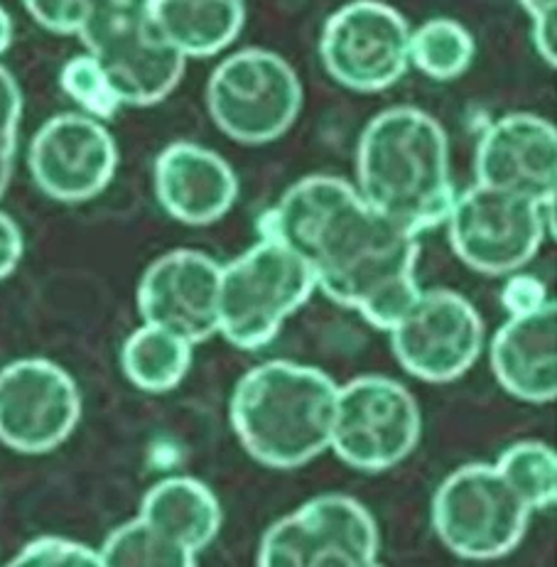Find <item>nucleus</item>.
<instances>
[{"label":"nucleus","instance_id":"27","mask_svg":"<svg viewBox=\"0 0 557 567\" xmlns=\"http://www.w3.org/2000/svg\"><path fill=\"white\" fill-rule=\"evenodd\" d=\"M22 116V92L6 66H0V197L13 177L18 151V126Z\"/></svg>","mask_w":557,"mask_h":567},{"label":"nucleus","instance_id":"26","mask_svg":"<svg viewBox=\"0 0 557 567\" xmlns=\"http://www.w3.org/2000/svg\"><path fill=\"white\" fill-rule=\"evenodd\" d=\"M10 565L22 567H101V553L84 543L44 536L28 543Z\"/></svg>","mask_w":557,"mask_h":567},{"label":"nucleus","instance_id":"10","mask_svg":"<svg viewBox=\"0 0 557 567\" xmlns=\"http://www.w3.org/2000/svg\"><path fill=\"white\" fill-rule=\"evenodd\" d=\"M379 563V526L361 502L322 494L272 524L260 540L266 567H371Z\"/></svg>","mask_w":557,"mask_h":567},{"label":"nucleus","instance_id":"7","mask_svg":"<svg viewBox=\"0 0 557 567\" xmlns=\"http://www.w3.org/2000/svg\"><path fill=\"white\" fill-rule=\"evenodd\" d=\"M216 128L244 145H266L286 135L302 109L298 72L280 54L260 48L234 52L207 84Z\"/></svg>","mask_w":557,"mask_h":567},{"label":"nucleus","instance_id":"8","mask_svg":"<svg viewBox=\"0 0 557 567\" xmlns=\"http://www.w3.org/2000/svg\"><path fill=\"white\" fill-rule=\"evenodd\" d=\"M548 221L555 236V202H536L484 185L454 197L447 214L454 254L484 276H510L533 260Z\"/></svg>","mask_w":557,"mask_h":567},{"label":"nucleus","instance_id":"9","mask_svg":"<svg viewBox=\"0 0 557 567\" xmlns=\"http://www.w3.org/2000/svg\"><path fill=\"white\" fill-rule=\"evenodd\" d=\"M423 417L401 381L367 373L337 391L329 447L359 472H385L411 457Z\"/></svg>","mask_w":557,"mask_h":567},{"label":"nucleus","instance_id":"3","mask_svg":"<svg viewBox=\"0 0 557 567\" xmlns=\"http://www.w3.org/2000/svg\"><path fill=\"white\" fill-rule=\"evenodd\" d=\"M337 391L322 369L266 361L238 379L229 405L231 427L264 467H302L329 450Z\"/></svg>","mask_w":557,"mask_h":567},{"label":"nucleus","instance_id":"19","mask_svg":"<svg viewBox=\"0 0 557 567\" xmlns=\"http://www.w3.org/2000/svg\"><path fill=\"white\" fill-rule=\"evenodd\" d=\"M147 526L192 555L219 536L221 504L207 484L192 476H167L143 496L141 514Z\"/></svg>","mask_w":557,"mask_h":567},{"label":"nucleus","instance_id":"14","mask_svg":"<svg viewBox=\"0 0 557 567\" xmlns=\"http://www.w3.org/2000/svg\"><path fill=\"white\" fill-rule=\"evenodd\" d=\"M32 183L54 202L99 197L118 167V145L104 123L86 113H60L32 135L28 151Z\"/></svg>","mask_w":557,"mask_h":567},{"label":"nucleus","instance_id":"4","mask_svg":"<svg viewBox=\"0 0 557 567\" xmlns=\"http://www.w3.org/2000/svg\"><path fill=\"white\" fill-rule=\"evenodd\" d=\"M314 278L305 260L286 244L260 236L219 276V334L254 351L278 337L282 322L312 298Z\"/></svg>","mask_w":557,"mask_h":567},{"label":"nucleus","instance_id":"28","mask_svg":"<svg viewBox=\"0 0 557 567\" xmlns=\"http://www.w3.org/2000/svg\"><path fill=\"white\" fill-rule=\"evenodd\" d=\"M96 0H22L32 20L56 35H76Z\"/></svg>","mask_w":557,"mask_h":567},{"label":"nucleus","instance_id":"24","mask_svg":"<svg viewBox=\"0 0 557 567\" xmlns=\"http://www.w3.org/2000/svg\"><path fill=\"white\" fill-rule=\"evenodd\" d=\"M101 563L106 567H192L197 555L182 550L173 540L161 536L138 516L118 526L106 538Z\"/></svg>","mask_w":557,"mask_h":567},{"label":"nucleus","instance_id":"20","mask_svg":"<svg viewBox=\"0 0 557 567\" xmlns=\"http://www.w3.org/2000/svg\"><path fill=\"white\" fill-rule=\"evenodd\" d=\"M147 16L163 38L185 56H214L241 35L244 0H145Z\"/></svg>","mask_w":557,"mask_h":567},{"label":"nucleus","instance_id":"6","mask_svg":"<svg viewBox=\"0 0 557 567\" xmlns=\"http://www.w3.org/2000/svg\"><path fill=\"white\" fill-rule=\"evenodd\" d=\"M533 508L496 464H464L432 498V526L442 546L467 560H496L516 550Z\"/></svg>","mask_w":557,"mask_h":567},{"label":"nucleus","instance_id":"1","mask_svg":"<svg viewBox=\"0 0 557 567\" xmlns=\"http://www.w3.org/2000/svg\"><path fill=\"white\" fill-rule=\"evenodd\" d=\"M258 229L298 254L329 300L383 332L420 295L417 236L373 209L342 177H302Z\"/></svg>","mask_w":557,"mask_h":567},{"label":"nucleus","instance_id":"30","mask_svg":"<svg viewBox=\"0 0 557 567\" xmlns=\"http://www.w3.org/2000/svg\"><path fill=\"white\" fill-rule=\"evenodd\" d=\"M548 288L536 276H510L502 290V305L508 315H526L548 302Z\"/></svg>","mask_w":557,"mask_h":567},{"label":"nucleus","instance_id":"25","mask_svg":"<svg viewBox=\"0 0 557 567\" xmlns=\"http://www.w3.org/2000/svg\"><path fill=\"white\" fill-rule=\"evenodd\" d=\"M62 92L82 109L86 116L96 121H109L118 113L121 101L113 94L104 72L99 70L91 54H76L62 66L60 74Z\"/></svg>","mask_w":557,"mask_h":567},{"label":"nucleus","instance_id":"32","mask_svg":"<svg viewBox=\"0 0 557 567\" xmlns=\"http://www.w3.org/2000/svg\"><path fill=\"white\" fill-rule=\"evenodd\" d=\"M13 42V20H10L8 10L0 6V56H3Z\"/></svg>","mask_w":557,"mask_h":567},{"label":"nucleus","instance_id":"2","mask_svg":"<svg viewBox=\"0 0 557 567\" xmlns=\"http://www.w3.org/2000/svg\"><path fill=\"white\" fill-rule=\"evenodd\" d=\"M359 195L373 209L420 236L447 221L454 202L450 141L430 113L413 106L381 111L361 133Z\"/></svg>","mask_w":557,"mask_h":567},{"label":"nucleus","instance_id":"33","mask_svg":"<svg viewBox=\"0 0 557 567\" xmlns=\"http://www.w3.org/2000/svg\"><path fill=\"white\" fill-rule=\"evenodd\" d=\"M118 3H145V0H118Z\"/></svg>","mask_w":557,"mask_h":567},{"label":"nucleus","instance_id":"21","mask_svg":"<svg viewBox=\"0 0 557 567\" xmlns=\"http://www.w3.org/2000/svg\"><path fill=\"white\" fill-rule=\"evenodd\" d=\"M192 347L163 327L143 324L135 330L121 351V367L126 379L145 393H167L177 389L192 367Z\"/></svg>","mask_w":557,"mask_h":567},{"label":"nucleus","instance_id":"15","mask_svg":"<svg viewBox=\"0 0 557 567\" xmlns=\"http://www.w3.org/2000/svg\"><path fill=\"white\" fill-rule=\"evenodd\" d=\"M221 264L195 248H175L151 266L138 286L143 322L202 344L219 334Z\"/></svg>","mask_w":557,"mask_h":567},{"label":"nucleus","instance_id":"23","mask_svg":"<svg viewBox=\"0 0 557 567\" xmlns=\"http://www.w3.org/2000/svg\"><path fill=\"white\" fill-rule=\"evenodd\" d=\"M496 470L514 486L533 512L553 508L557 502V455L538 440L510 445L496 462Z\"/></svg>","mask_w":557,"mask_h":567},{"label":"nucleus","instance_id":"17","mask_svg":"<svg viewBox=\"0 0 557 567\" xmlns=\"http://www.w3.org/2000/svg\"><path fill=\"white\" fill-rule=\"evenodd\" d=\"M155 197L179 224L209 226L224 219L238 199L234 167L209 147L179 141L155 161Z\"/></svg>","mask_w":557,"mask_h":567},{"label":"nucleus","instance_id":"12","mask_svg":"<svg viewBox=\"0 0 557 567\" xmlns=\"http://www.w3.org/2000/svg\"><path fill=\"white\" fill-rule=\"evenodd\" d=\"M389 332L401 367L427 383L462 379L484 347L479 312L460 292L445 288L420 290Z\"/></svg>","mask_w":557,"mask_h":567},{"label":"nucleus","instance_id":"11","mask_svg":"<svg viewBox=\"0 0 557 567\" xmlns=\"http://www.w3.org/2000/svg\"><path fill=\"white\" fill-rule=\"evenodd\" d=\"M320 56L337 84L377 94L391 89L411 64V28L391 6L354 0L324 22Z\"/></svg>","mask_w":557,"mask_h":567},{"label":"nucleus","instance_id":"16","mask_svg":"<svg viewBox=\"0 0 557 567\" xmlns=\"http://www.w3.org/2000/svg\"><path fill=\"white\" fill-rule=\"evenodd\" d=\"M476 185L555 202L557 131L553 123L533 113H508L494 121L476 147Z\"/></svg>","mask_w":557,"mask_h":567},{"label":"nucleus","instance_id":"31","mask_svg":"<svg viewBox=\"0 0 557 567\" xmlns=\"http://www.w3.org/2000/svg\"><path fill=\"white\" fill-rule=\"evenodd\" d=\"M22 254H25V241L22 231L13 217L0 212V280H6L16 274L20 266Z\"/></svg>","mask_w":557,"mask_h":567},{"label":"nucleus","instance_id":"22","mask_svg":"<svg viewBox=\"0 0 557 567\" xmlns=\"http://www.w3.org/2000/svg\"><path fill=\"white\" fill-rule=\"evenodd\" d=\"M474 60L472 32L457 20L435 18L411 32V62L435 82H452Z\"/></svg>","mask_w":557,"mask_h":567},{"label":"nucleus","instance_id":"29","mask_svg":"<svg viewBox=\"0 0 557 567\" xmlns=\"http://www.w3.org/2000/svg\"><path fill=\"white\" fill-rule=\"evenodd\" d=\"M533 18V42L550 66L557 64V0H518Z\"/></svg>","mask_w":557,"mask_h":567},{"label":"nucleus","instance_id":"13","mask_svg":"<svg viewBox=\"0 0 557 567\" xmlns=\"http://www.w3.org/2000/svg\"><path fill=\"white\" fill-rule=\"evenodd\" d=\"M82 421L76 381L50 359H20L0 369V442L20 455H44Z\"/></svg>","mask_w":557,"mask_h":567},{"label":"nucleus","instance_id":"5","mask_svg":"<svg viewBox=\"0 0 557 567\" xmlns=\"http://www.w3.org/2000/svg\"><path fill=\"white\" fill-rule=\"evenodd\" d=\"M121 106H153L175 92L187 60L147 16L145 3L96 0L76 32Z\"/></svg>","mask_w":557,"mask_h":567},{"label":"nucleus","instance_id":"18","mask_svg":"<svg viewBox=\"0 0 557 567\" xmlns=\"http://www.w3.org/2000/svg\"><path fill=\"white\" fill-rule=\"evenodd\" d=\"M492 371L506 393L526 403L557 399V305L510 315L492 339Z\"/></svg>","mask_w":557,"mask_h":567}]
</instances>
